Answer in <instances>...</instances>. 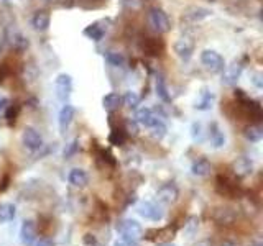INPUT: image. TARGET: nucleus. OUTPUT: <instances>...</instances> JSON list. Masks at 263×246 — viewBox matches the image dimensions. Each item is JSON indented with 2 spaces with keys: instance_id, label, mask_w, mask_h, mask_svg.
<instances>
[{
  "instance_id": "14",
  "label": "nucleus",
  "mask_w": 263,
  "mask_h": 246,
  "mask_svg": "<svg viewBox=\"0 0 263 246\" xmlns=\"http://www.w3.org/2000/svg\"><path fill=\"white\" fill-rule=\"evenodd\" d=\"M178 195L179 192L175 184H164L158 189V192H156V199L163 203H173V202H176Z\"/></svg>"
},
{
  "instance_id": "6",
  "label": "nucleus",
  "mask_w": 263,
  "mask_h": 246,
  "mask_svg": "<svg viewBox=\"0 0 263 246\" xmlns=\"http://www.w3.org/2000/svg\"><path fill=\"white\" fill-rule=\"evenodd\" d=\"M173 49H175V54L181 61H189L194 53V41L189 36H181L175 41Z\"/></svg>"
},
{
  "instance_id": "4",
  "label": "nucleus",
  "mask_w": 263,
  "mask_h": 246,
  "mask_svg": "<svg viewBox=\"0 0 263 246\" xmlns=\"http://www.w3.org/2000/svg\"><path fill=\"white\" fill-rule=\"evenodd\" d=\"M117 232L119 235H122V238H128V240H138L143 235V228L138 223L137 220L132 218H125L117 223Z\"/></svg>"
},
{
  "instance_id": "7",
  "label": "nucleus",
  "mask_w": 263,
  "mask_h": 246,
  "mask_svg": "<svg viewBox=\"0 0 263 246\" xmlns=\"http://www.w3.org/2000/svg\"><path fill=\"white\" fill-rule=\"evenodd\" d=\"M242 71L243 66L240 61H232L229 66H224V69H222V82L226 86H235L237 80L242 76Z\"/></svg>"
},
{
  "instance_id": "21",
  "label": "nucleus",
  "mask_w": 263,
  "mask_h": 246,
  "mask_svg": "<svg viewBox=\"0 0 263 246\" xmlns=\"http://www.w3.org/2000/svg\"><path fill=\"white\" fill-rule=\"evenodd\" d=\"M109 27H101V22H96L92 25H89L84 30V36H87L89 39L92 41H101L105 35V31Z\"/></svg>"
},
{
  "instance_id": "27",
  "label": "nucleus",
  "mask_w": 263,
  "mask_h": 246,
  "mask_svg": "<svg viewBox=\"0 0 263 246\" xmlns=\"http://www.w3.org/2000/svg\"><path fill=\"white\" fill-rule=\"evenodd\" d=\"M140 100H142V98H140V95L135 92V90H127V92L123 94V97H122V102L132 110H135L137 107L140 105Z\"/></svg>"
},
{
  "instance_id": "30",
  "label": "nucleus",
  "mask_w": 263,
  "mask_h": 246,
  "mask_svg": "<svg viewBox=\"0 0 263 246\" xmlns=\"http://www.w3.org/2000/svg\"><path fill=\"white\" fill-rule=\"evenodd\" d=\"M191 136H193L194 141H197V143H201L202 139H204V131H202V125H201V123H197V121L193 123V127H191Z\"/></svg>"
},
{
  "instance_id": "34",
  "label": "nucleus",
  "mask_w": 263,
  "mask_h": 246,
  "mask_svg": "<svg viewBox=\"0 0 263 246\" xmlns=\"http://www.w3.org/2000/svg\"><path fill=\"white\" fill-rule=\"evenodd\" d=\"M5 110H7V113H5V117H7V120H8V121H10V123H12V121L15 120V117H16V112H15V110L12 109V107H10V105H7V109H5Z\"/></svg>"
},
{
  "instance_id": "19",
  "label": "nucleus",
  "mask_w": 263,
  "mask_h": 246,
  "mask_svg": "<svg viewBox=\"0 0 263 246\" xmlns=\"http://www.w3.org/2000/svg\"><path fill=\"white\" fill-rule=\"evenodd\" d=\"M49 22H51V18H49V13L41 10V12H36L35 15H33L31 18V25L33 28H35L36 31H46L49 28Z\"/></svg>"
},
{
  "instance_id": "16",
  "label": "nucleus",
  "mask_w": 263,
  "mask_h": 246,
  "mask_svg": "<svg viewBox=\"0 0 263 246\" xmlns=\"http://www.w3.org/2000/svg\"><path fill=\"white\" fill-rule=\"evenodd\" d=\"M214 102H216V94H214L212 90L204 89L199 94V98H197L196 104H194V109L201 110V112H208L214 107Z\"/></svg>"
},
{
  "instance_id": "28",
  "label": "nucleus",
  "mask_w": 263,
  "mask_h": 246,
  "mask_svg": "<svg viewBox=\"0 0 263 246\" xmlns=\"http://www.w3.org/2000/svg\"><path fill=\"white\" fill-rule=\"evenodd\" d=\"M150 130H152V136L155 138V139H161V138H164L166 136V131H168V128H166V125H164V121L160 118V120H156L153 125L150 127Z\"/></svg>"
},
{
  "instance_id": "5",
  "label": "nucleus",
  "mask_w": 263,
  "mask_h": 246,
  "mask_svg": "<svg viewBox=\"0 0 263 246\" xmlns=\"http://www.w3.org/2000/svg\"><path fill=\"white\" fill-rule=\"evenodd\" d=\"M22 143L28 151H38L43 148V136L35 128L27 127L22 133Z\"/></svg>"
},
{
  "instance_id": "29",
  "label": "nucleus",
  "mask_w": 263,
  "mask_h": 246,
  "mask_svg": "<svg viewBox=\"0 0 263 246\" xmlns=\"http://www.w3.org/2000/svg\"><path fill=\"white\" fill-rule=\"evenodd\" d=\"M105 61L109 63L114 68H122L125 64V57L122 53H115V51H107L105 53Z\"/></svg>"
},
{
  "instance_id": "10",
  "label": "nucleus",
  "mask_w": 263,
  "mask_h": 246,
  "mask_svg": "<svg viewBox=\"0 0 263 246\" xmlns=\"http://www.w3.org/2000/svg\"><path fill=\"white\" fill-rule=\"evenodd\" d=\"M211 15H212V10H211V8L193 5V7H187L186 10H184L183 18L187 20V22L197 23V22H202V20H205V18H209Z\"/></svg>"
},
{
  "instance_id": "35",
  "label": "nucleus",
  "mask_w": 263,
  "mask_h": 246,
  "mask_svg": "<svg viewBox=\"0 0 263 246\" xmlns=\"http://www.w3.org/2000/svg\"><path fill=\"white\" fill-rule=\"evenodd\" d=\"M35 246H53V241L49 238H40V241H36Z\"/></svg>"
},
{
  "instance_id": "40",
  "label": "nucleus",
  "mask_w": 263,
  "mask_h": 246,
  "mask_svg": "<svg viewBox=\"0 0 263 246\" xmlns=\"http://www.w3.org/2000/svg\"><path fill=\"white\" fill-rule=\"evenodd\" d=\"M158 246H175L173 243H161V244H158Z\"/></svg>"
},
{
  "instance_id": "37",
  "label": "nucleus",
  "mask_w": 263,
  "mask_h": 246,
  "mask_svg": "<svg viewBox=\"0 0 263 246\" xmlns=\"http://www.w3.org/2000/svg\"><path fill=\"white\" fill-rule=\"evenodd\" d=\"M127 128H128V133L137 135V125H135L134 121H128V123H127Z\"/></svg>"
},
{
  "instance_id": "22",
  "label": "nucleus",
  "mask_w": 263,
  "mask_h": 246,
  "mask_svg": "<svg viewBox=\"0 0 263 246\" xmlns=\"http://www.w3.org/2000/svg\"><path fill=\"white\" fill-rule=\"evenodd\" d=\"M122 104V97L117 92H109L102 98V107L105 112H115Z\"/></svg>"
},
{
  "instance_id": "24",
  "label": "nucleus",
  "mask_w": 263,
  "mask_h": 246,
  "mask_svg": "<svg viewBox=\"0 0 263 246\" xmlns=\"http://www.w3.org/2000/svg\"><path fill=\"white\" fill-rule=\"evenodd\" d=\"M68 179H69V182H71L74 187H84V186H87V182H89V177H87V174H86V171H84V169H79V168L72 169V171L69 172Z\"/></svg>"
},
{
  "instance_id": "11",
  "label": "nucleus",
  "mask_w": 263,
  "mask_h": 246,
  "mask_svg": "<svg viewBox=\"0 0 263 246\" xmlns=\"http://www.w3.org/2000/svg\"><path fill=\"white\" fill-rule=\"evenodd\" d=\"M232 171L237 177H247L253 172V162L247 156H238V158L232 162Z\"/></svg>"
},
{
  "instance_id": "13",
  "label": "nucleus",
  "mask_w": 263,
  "mask_h": 246,
  "mask_svg": "<svg viewBox=\"0 0 263 246\" xmlns=\"http://www.w3.org/2000/svg\"><path fill=\"white\" fill-rule=\"evenodd\" d=\"M20 240L23 244H33L36 240V225L33 220H25L23 225H22V230H20Z\"/></svg>"
},
{
  "instance_id": "25",
  "label": "nucleus",
  "mask_w": 263,
  "mask_h": 246,
  "mask_svg": "<svg viewBox=\"0 0 263 246\" xmlns=\"http://www.w3.org/2000/svg\"><path fill=\"white\" fill-rule=\"evenodd\" d=\"M243 136H245L247 141L258 143V141H261V138H263V128L260 125H250V127H247L243 130Z\"/></svg>"
},
{
  "instance_id": "31",
  "label": "nucleus",
  "mask_w": 263,
  "mask_h": 246,
  "mask_svg": "<svg viewBox=\"0 0 263 246\" xmlns=\"http://www.w3.org/2000/svg\"><path fill=\"white\" fill-rule=\"evenodd\" d=\"M109 141L115 146L122 145L123 141H125V133H123V130H114L109 136Z\"/></svg>"
},
{
  "instance_id": "33",
  "label": "nucleus",
  "mask_w": 263,
  "mask_h": 246,
  "mask_svg": "<svg viewBox=\"0 0 263 246\" xmlns=\"http://www.w3.org/2000/svg\"><path fill=\"white\" fill-rule=\"evenodd\" d=\"M252 82H253L257 89H261L263 87V76H261L260 72H253L252 74Z\"/></svg>"
},
{
  "instance_id": "23",
  "label": "nucleus",
  "mask_w": 263,
  "mask_h": 246,
  "mask_svg": "<svg viewBox=\"0 0 263 246\" xmlns=\"http://www.w3.org/2000/svg\"><path fill=\"white\" fill-rule=\"evenodd\" d=\"M10 45H12V48L15 49L16 53H23V51H27V49H28L30 41H28L27 36L23 35V33L16 31V33H13L12 38H10Z\"/></svg>"
},
{
  "instance_id": "12",
  "label": "nucleus",
  "mask_w": 263,
  "mask_h": 246,
  "mask_svg": "<svg viewBox=\"0 0 263 246\" xmlns=\"http://www.w3.org/2000/svg\"><path fill=\"white\" fill-rule=\"evenodd\" d=\"M156 120H160V117L156 115V112L150 107H143V109H138L137 113H135V121L140 123V125H143L146 128H150Z\"/></svg>"
},
{
  "instance_id": "32",
  "label": "nucleus",
  "mask_w": 263,
  "mask_h": 246,
  "mask_svg": "<svg viewBox=\"0 0 263 246\" xmlns=\"http://www.w3.org/2000/svg\"><path fill=\"white\" fill-rule=\"evenodd\" d=\"M114 246H140L135 240H128V238H120L114 243Z\"/></svg>"
},
{
  "instance_id": "17",
  "label": "nucleus",
  "mask_w": 263,
  "mask_h": 246,
  "mask_svg": "<svg viewBox=\"0 0 263 246\" xmlns=\"http://www.w3.org/2000/svg\"><path fill=\"white\" fill-rule=\"evenodd\" d=\"M209 138H211L212 148H216V150H219V148H222L226 145V135H224V131L220 130V127L217 125V123H211Z\"/></svg>"
},
{
  "instance_id": "8",
  "label": "nucleus",
  "mask_w": 263,
  "mask_h": 246,
  "mask_svg": "<svg viewBox=\"0 0 263 246\" xmlns=\"http://www.w3.org/2000/svg\"><path fill=\"white\" fill-rule=\"evenodd\" d=\"M238 217L237 210L230 209V207H219L214 210L212 213V218L216 221L217 225H222V227H230L235 223V220Z\"/></svg>"
},
{
  "instance_id": "1",
  "label": "nucleus",
  "mask_w": 263,
  "mask_h": 246,
  "mask_svg": "<svg viewBox=\"0 0 263 246\" xmlns=\"http://www.w3.org/2000/svg\"><path fill=\"white\" fill-rule=\"evenodd\" d=\"M148 20H150V27L156 33H168L171 28V22L168 18V13L160 7H153L150 13H148Z\"/></svg>"
},
{
  "instance_id": "9",
  "label": "nucleus",
  "mask_w": 263,
  "mask_h": 246,
  "mask_svg": "<svg viewBox=\"0 0 263 246\" xmlns=\"http://www.w3.org/2000/svg\"><path fill=\"white\" fill-rule=\"evenodd\" d=\"M138 213L146 220L152 221H160L164 217V212L160 205H156L155 202H142L138 205Z\"/></svg>"
},
{
  "instance_id": "41",
  "label": "nucleus",
  "mask_w": 263,
  "mask_h": 246,
  "mask_svg": "<svg viewBox=\"0 0 263 246\" xmlns=\"http://www.w3.org/2000/svg\"><path fill=\"white\" fill-rule=\"evenodd\" d=\"M222 246H235V244H234V243H229V241H227V243H224Z\"/></svg>"
},
{
  "instance_id": "2",
  "label": "nucleus",
  "mask_w": 263,
  "mask_h": 246,
  "mask_svg": "<svg viewBox=\"0 0 263 246\" xmlns=\"http://www.w3.org/2000/svg\"><path fill=\"white\" fill-rule=\"evenodd\" d=\"M201 63L205 69L212 74H219L224 69V57H222L217 51H214V49H204L201 53Z\"/></svg>"
},
{
  "instance_id": "38",
  "label": "nucleus",
  "mask_w": 263,
  "mask_h": 246,
  "mask_svg": "<svg viewBox=\"0 0 263 246\" xmlns=\"http://www.w3.org/2000/svg\"><path fill=\"white\" fill-rule=\"evenodd\" d=\"M196 246H212V243H209V241H201V243H197Z\"/></svg>"
},
{
  "instance_id": "20",
  "label": "nucleus",
  "mask_w": 263,
  "mask_h": 246,
  "mask_svg": "<svg viewBox=\"0 0 263 246\" xmlns=\"http://www.w3.org/2000/svg\"><path fill=\"white\" fill-rule=\"evenodd\" d=\"M211 171H212V166H211V162L205 159V158H199V159H196L193 162V166H191V172L194 176L197 177H205V176H209L211 174Z\"/></svg>"
},
{
  "instance_id": "39",
  "label": "nucleus",
  "mask_w": 263,
  "mask_h": 246,
  "mask_svg": "<svg viewBox=\"0 0 263 246\" xmlns=\"http://www.w3.org/2000/svg\"><path fill=\"white\" fill-rule=\"evenodd\" d=\"M250 246H263V243H261V241H255V243H252Z\"/></svg>"
},
{
  "instance_id": "15",
  "label": "nucleus",
  "mask_w": 263,
  "mask_h": 246,
  "mask_svg": "<svg viewBox=\"0 0 263 246\" xmlns=\"http://www.w3.org/2000/svg\"><path fill=\"white\" fill-rule=\"evenodd\" d=\"M74 115H76V109L66 102L63 105V109L60 110V117H58V123H60V130H61V133H64L66 130H68V127L71 125V121L74 118Z\"/></svg>"
},
{
  "instance_id": "36",
  "label": "nucleus",
  "mask_w": 263,
  "mask_h": 246,
  "mask_svg": "<svg viewBox=\"0 0 263 246\" xmlns=\"http://www.w3.org/2000/svg\"><path fill=\"white\" fill-rule=\"evenodd\" d=\"M7 105H8V98H7V97H4V95H0V113L5 112Z\"/></svg>"
},
{
  "instance_id": "18",
  "label": "nucleus",
  "mask_w": 263,
  "mask_h": 246,
  "mask_svg": "<svg viewBox=\"0 0 263 246\" xmlns=\"http://www.w3.org/2000/svg\"><path fill=\"white\" fill-rule=\"evenodd\" d=\"M155 90H156V95H158L160 100H163L164 104H170L171 102V95H170V90H168V86H166V80L158 74L155 79Z\"/></svg>"
},
{
  "instance_id": "3",
  "label": "nucleus",
  "mask_w": 263,
  "mask_h": 246,
  "mask_svg": "<svg viewBox=\"0 0 263 246\" xmlns=\"http://www.w3.org/2000/svg\"><path fill=\"white\" fill-rule=\"evenodd\" d=\"M54 90H56V97L60 98L61 102H68L69 97L72 94V77L69 74L61 72L58 74L54 79Z\"/></svg>"
},
{
  "instance_id": "26",
  "label": "nucleus",
  "mask_w": 263,
  "mask_h": 246,
  "mask_svg": "<svg viewBox=\"0 0 263 246\" xmlns=\"http://www.w3.org/2000/svg\"><path fill=\"white\" fill-rule=\"evenodd\" d=\"M16 215V209L13 203H0V223L13 220Z\"/></svg>"
}]
</instances>
